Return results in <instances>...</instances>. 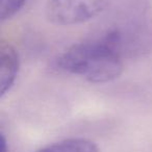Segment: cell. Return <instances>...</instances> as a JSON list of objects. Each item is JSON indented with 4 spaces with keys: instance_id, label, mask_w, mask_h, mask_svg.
<instances>
[{
    "instance_id": "cell-5",
    "label": "cell",
    "mask_w": 152,
    "mask_h": 152,
    "mask_svg": "<svg viewBox=\"0 0 152 152\" xmlns=\"http://www.w3.org/2000/svg\"><path fill=\"white\" fill-rule=\"evenodd\" d=\"M36 152H99V150L90 140L73 137L53 143Z\"/></svg>"
},
{
    "instance_id": "cell-3",
    "label": "cell",
    "mask_w": 152,
    "mask_h": 152,
    "mask_svg": "<svg viewBox=\"0 0 152 152\" xmlns=\"http://www.w3.org/2000/svg\"><path fill=\"white\" fill-rule=\"evenodd\" d=\"M112 0H49L47 17L56 25H76L100 15Z\"/></svg>"
},
{
    "instance_id": "cell-1",
    "label": "cell",
    "mask_w": 152,
    "mask_h": 152,
    "mask_svg": "<svg viewBox=\"0 0 152 152\" xmlns=\"http://www.w3.org/2000/svg\"><path fill=\"white\" fill-rule=\"evenodd\" d=\"M97 36L123 59L140 58L152 51L151 0H112Z\"/></svg>"
},
{
    "instance_id": "cell-6",
    "label": "cell",
    "mask_w": 152,
    "mask_h": 152,
    "mask_svg": "<svg viewBox=\"0 0 152 152\" xmlns=\"http://www.w3.org/2000/svg\"><path fill=\"white\" fill-rule=\"evenodd\" d=\"M26 0H0V20L11 19L25 4Z\"/></svg>"
},
{
    "instance_id": "cell-7",
    "label": "cell",
    "mask_w": 152,
    "mask_h": 152,
    "mask_svg": "<svg viewBox=\"0 0 152 152\" xmlns=\"http://www.w3.org/2000/svg\"><path fill=\"white\" fill-rule=\"evenodd\" d=\"M0 152H9L7 139H5L4 134L2 132L0 133Z\"/></svg>"
},
{
    "instance_id": "cell-4",
    "label": "cell",
    "mask_w": 152,
    "mask_h": 152,
    "mask_svg": "<svg viewBox=\"0 0 152 152\" xmlns=\"http://www.w3.org/2000/svg\"><path fill=\"white\" fill-rule=\"evenodd\" d=\"M20 59L16 49L9 43L0 45V97L11 91L18 77Z\"/></svg>"
},
{
    "instance_id": "cell-2",
    "label": "cell",
    "mask_w": 152,
    "mask_h": 152,
    "mask_svg": "<svg viewBox=\"0 0 152 152\" xmlns=\"http://www.w3.org/2000/svg\"><path fill=\"white\" fill-rule=\"evenodd\" d=\"M124 59L96 37L74 44L53 61V69L80 76L93 83H106L122 74Z\"/></svg>"
}]
</instances>
